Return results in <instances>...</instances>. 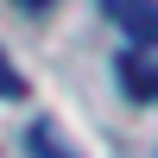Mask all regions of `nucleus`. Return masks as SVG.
Returning <instances> with one entry per match:
<instances>
[{"label":"nucleus","mask_w":158,"mask_h":158,"mask_svg":"<svg viewBox=\"0 0 158 158\" xmlns=\"http://www.w3.org/2000/svg\"><path fill=\"white\" fill-rule=\"evenodd\" d=\"M114 13H120V32L133 38L139 51H146V44H158V0H120Z\"/></svg>","instance_id":"obj_1"},{"label":"nucleus","mask_w":158,"mask_h":158,"mask_svg":"<svg viewBox=\"0 0 158 158\" xmlns=\"http://www.w3.org/2000/svg\"><path fill=\"white\" fill-rule=\"evenodd\" d=\"M120 82H127V95H133V101H158V63L127 57V63H120Z\"/></svg>","instance_id":"obj_2"},{"label":"nucleus","mask_w":158,"mask_h":158,"mask_svg":"<svg viewBox=\"0 0 158 158\" xmlns=\"http://www.w3.org/2000/svg\"><path fill=\"white\" fill-rule=\"evenodd\" d=\"M25 152H32V158H76V152L57 139V127H51V120H32V133H25Z\"/></svg>","instance_id":"obj_3"},{"label":"nucleus","mask_w":158,"mask_h":158,"mask_svg":"<svg viewBox=\"0 0 158 158\" xmlns=\"http://www.w3.org/2000/svg\"><path fill=\"white\" fill-rule=\"evenodd\" d=\"M13 95H25V82H19V70L6 63V51H0V101H13Z\"/></svg>","instance_id":"obj_4"},{"label":"nucleus","mask_w":158,"mask_h":158,"mask_svg":"<svg viewBox=\"0 0 158 158\" xmlns=\"http://www.w3.org/2000/svg\"><path fill=\"white\" fill-rule=\"evenodd\" d=\"M19 6H25V13H44V6H51V0H19Z\"/></svg>","instance_id":"obj_5"},{"label":"nucleus","mask_w":158,"mask_h":158,"mask_svg":"<svg viewBox=\"0 0 158 158\" xmlns=\"http://www.w3.org/2000/svg\"><path fill=\"white\" fill-rule=\"evenodd\" d=\"M101 6H120V0H101Z\"/></svg>","instance_id":"obj_6"}]
</instances>
